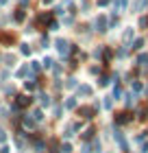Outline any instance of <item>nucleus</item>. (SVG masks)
Here are the masks:
<instances>
[{
  "instance_id": "f257e3e1",
  "label": "nucleus",
  "mask_w": 148,
  "mask_h": 153,
  "mask_svg": "<svg viewBox=\"0 0 148 153\" xmlns=\"http://www.w3.org/2000/svg\"><path fill=\"white\" fill-rule=\"evenodd\" d=\"M54 46H57V51L61 53V57H68V55L72 53V44L66 42V39H57V42H54Z\"/></svg>"
},
{
  "instance_id": "f03ea898",
  "label": "nucleus",
  "mask_w": 148,
  "mask_h": 153,
  "mask_svg": "<svg viewBox=\"0 0 148 153\" xmlns=\"http://www.w3.org/2000/svg\"><path fill=\"white\" fill-rule=\"evenodd\" d=\"M94 31H98V33H107V31H109V26H107V18H105V16H98V18H96V22H94Z\"/></svg>"
},
{
  "instance_id": "7ed1b4c3",
  "label": "nucleus",
  "mask_w": 148,
  "mask_h": 153,
  "mask_svg": "<svg viewBox=\"0 0 148 153\" xmlns=\"http://www.w3.org/2000/svg\"><path fill=\"white\" fill-rule=\"evenodd\" d=\"M133 118H131V114L129 112H122V114H116V123L118 125H126V123H131Z\"/></svg>"
},
{
  "instance_id": "20e7f679",
  "label": "nucleus",
  "mask_w": 148,
  "mask_h": 153,
  "mask_svg": "<svg viewBox=\"0 0 148 153\" xmlns=\"http://www.w3.org/2000/svg\"><path fill=\"white\" fill-rule=\"evenodd\" d=\"M146 7H148V0H135V4H133L131 9L133 11H144Z\"/></svg>"
},
{
  "instance_id": "39448f33",
  "label": "nucleus",
  "mask_w": 148,
  "mask_h": 153,
  "mask_svg": "<svg viewBox=\"0 0 148 153\" xmlns=\"http://www.w3.org/2000/svg\"><path fill=\"white\" fill-rule=\"evenodd\" d=\"M113 138H116V142L120 144V147H122V151H126V140H124V136L120 134V131H116V136H113Z\"/></svg>"
},
{
  "instance_id": "423d86ee",
  "label": "nucleus",
  "mask_w": 148,
  "mask_h": 153,
  "mask_svg": "<svg viewBox=\"0 0 148 153\" xmlns=\"http://www.w3.org/2000/svg\"><path fill=\"white\" fill-rule=\"evenodd\" d=\"M79 114H83V118H91V114H94V107H81Z\"/></svg>"
},
{
  "instance_id": "0eeeda50",
  "label": "nucleus",
  "mask_w": 148,
  "mask_h": 153,
  "mask_svg": "<svg viewBox=\"0 0 148 153\" xmlns=\"http://www.w3.org/2000/svg\"><path fill=\"white\" fill-rule=\"evenodd\" d=\"M79 94H81V96H91V88H89V85H81V88H79Z\"/></svg>"
},
{
  "instance_id": "6e6552de",
  "label": "nucleus",
  "mask_w": 148,
  "mask_h": 153,
  "mask_svg": "<svg viewBox=\"0 0 148 153\" xmlns=\"http://www.w3.org/2000/svg\"><path fill=\"white\" fill-rule=\"evenodd\" d=\"M137 64H139V66H148V53H142V55H139V57H137Z\"/></svg>"
},
{
  "instance_id": "1a4fd4ad",
  "label": "nucleus",
  "mask_w": 148,
  "mask_h": 153,
  "mask_svg": "<svg viewBox=\"0 0 148 153\" xmlns=\"http://www.w3.org/2000/svg\"><path fill=\"white\" fill-rule=\"evenodd\" d=\"M122 39L126 42V44H129V42L133 39V29H126V31H124V35H122Z\"/></svg>"
},
{
  "instance_id": "9d476101",
  "label": "nucleus",
  "mask_w": 148,
  "mask_h": 153,
  "mask_svg": "<svg viewBox=\"0 0 148 153\" xmlns=\"http://www.w3.org/2000/svg\"><path fill=\"white\" fill-rule=\"evenodd\" d=\"M142 46H144V39H142V37H139V39H135V42L131 44V48H135V51H139Z\"/></svg>"
},
{
  "instance_id": "9b49d317",
  "label": "nucleus",
  "mask_w": 148,
  "mask_h": 153,
  "mask_svg": "<svg viewBox=\"0 0 148 153\" xmlns=\"http://www.w3.org/2000/svg\"><path fill=\"white\" fill-rule=\"evenodd\" d=\"M50 96H48V94H41V105H44V107H48V105H50Z\"/></svg>"
},
{
  "instance_id": "f8f14e48",
  "label": "nucleus",
  "mask_w": 148,
  "mask_h": 153,
  "mask_svg": "<svg viewBox=\"0 0 148 153\" xmlns=\"http://www.w3.org/2000/svg\"><path fill=\"white\" fill-rule=\"evenodd\" d=\"M4 61H7V66H13V64H15V57H13V55H7Z\"/></svg>"
},
{
  "instance_id": "ddd939ff",
  "label": "nucleus",
  "mask_w": 148,
  "mask_h": 153,
  "mask_svg": "<svg viewBox=\"0 0 148 153\" xmlns=\"http://www.w3.org/2000/svg\"><path fill=\"white\" fill-rule=\"evenodd\" d=\"M22 20H24V11L18 9V13H15V22H22Z\"/></svg>"
},
{
  "instance_id": "4468645a",
  "label": "nucleus",
  "mask_w": 148,
  "mask_h": 153,
  "mask_svg": "<svg viewBox=\"0 0 148 153\" xmlns=\"http://www.w3.org/2000/svg\"><path fill=\"white\" fill-rule=\"evenodd\" d=\"M102 53H105V46H98V48H94V57H100Z\"/></svg>"
},
{
  "instance_id": "2eb2a0df",
  "label": "nucleus",
  "mask_w": 148,
  "mask_h": 153,
  "mask_svg": "<svg viewBox=\"0 0 148 153\" xmlns=\"http://www.w3.org/2000/svg\"><path fill=\"white\" fill-rule=\"evenodd\" d=\"M33 116H35V120H44V112H41V109H37Z\"/></svg>"
},
{
  "instance_id": "dca6fc26",
  "label": "nucleus",
  "mask_w": 148,
  "mask_h": 153,
  "mask_svg": "<svg viewBox=\"0 0 148 153\" xmlns=\"http://www.w3.org/2000/svg\"><path fill=\"white\" fill-rule=\"evenodd\" d=\"M111 105H113V99H111V96H107V99H105V107L111 109Z\"/></svg>"
},
{
  "instance_id": "f3484780",
  "label": "nucleus",
  "mask_w": 148,
  "mask_h": 153,
  "mask_svg": "<svg viewBox=\"0 0 148 153\" xmlns=\"http://www.w3.org/2000/svg\"><path fill=\"white\" fill-rule=\"evenodd\" d=\"M91 136H94V129H87V131H83V138H85V140H89Z\"/></svg>"
},
{
  "instance_id": "a211bd4d",
  "label": "nucleus",
  "mask_w": 148,
  "mask_h": 153,
  "mask_svg": "<svg viewBox=\"0 0 148 153\" xmlns=\"http://www.w3.org/2000/svg\"><path fill=\"white\" fill-rule=\"evenodd\" d=\"M24 74H29V68H26V66H22V68L18 70V76H24Z\"/></svg>"
},
{
  "instance_id": "6ab92c4d",
  "label": "nucleus",
  "mask_w": 148,
  "mask_h": 153,
  "mask_svg": "<svg viewBox=\"0 0 148 153\" xmlns=\"http://www.w3.org/2000/svg\"><path fill=\"white\" fill-rule=\"evenodd\" d=\"M66 88H70V90H72V88H76V79H68Z\"/></svg>"
},
{
  "instance_id": "aec40b11",
  "label": "nucleus",
  "mask_w": 148,
  "mask_h": 153,
  "mask_svg": "<svg viewBox=\"0 0 148 153\" xmlns=\"http://www.w3.org/2000/svg\"><path fill=\"white\" fill-rule=\"evenodd\" d=\"M66 107H68V109H74V107H76V101H74V99H70V101L66 103Z\"/></svg>"
},
{
  "instance_id": "412c9836",
  "label": "nucleus",
  "mask_w": 148,
  "mask_h": 153,
  "mask_svg": "<svg viewBox=\"0 0 148 153\" xmlns=\"http://www.w3.org/2000/svg\"><path fill=\"white\" fill-rule=\"evenodd\" d=\"M61 153H72V147H70V144L66 142V144H63V147H61Z\"/></svg>"
},
{
  "instance_id": "4be33fe9",
  "label": "nucleus",
  "mask_w": 148,
  "mask_h": 153,
  "mask_svg": "<svg viewBox=\"0 0 148 153\" xmlns=\"http://www.w3.org/2000/svg\"><path fill=\"white\" fill-rule=\"evenodd\" d=\"M133 103H135V94H129L126 96V105H133Z\"/></svg>"
},
{
  "instance_id": "5701e85b",
  "label": "nucleus",
  "mask_w": 148,
  "mask_h": 153,
  "mask_svg": "<svg viewBox=\"0 0 148 153\" xmlns=\"http://www.w3.org/2000/svg\"><path fill=\"white\" fill-rule=\"evenodd\" d=\"M98 83H100V85H109V76H100V81H98Z\"/></svg>"
},
{
  "instance_id": "b1692460",
  "label": "nucleus",
  "mask_w": 148,
  "mask_h": 153,
  "mask_svg": "<svg viewBox=\"0 0 148 153\" xmlns=\"http://www.w3.org/2000/svg\"><path fill=\"white\" fill-rule=\"evenodd\" d=\"M133 90H135V92H139V90H142V83H139V81H133Z\"/></svg>"
},
{
  "instance_id": "393cba45",
  "label": "nucleus",
  "mask_w": 148,
  "mask_h": 153,
  "mask_svg": "<svg viewBox=\"0 0 148 153\" xmlns=\"http://www.w3.org/2000/svg\"><path fill=\"white\" fill-rule=\"evenodd\" d=\"M41 64H44V68H50V66H52V59H48V57H46L44 61H41Z\"/></svg>"
},
{
  "instance_id": "a878e982",
  "label": "nucleus",
  "mask_w": 148,
  "mask_h": 153,
  "mask_svg": "<svg viewBox=\"0 0 148 153\" xmlns=\"http://www.w3.org/2000/svg\"><path fill=\"white\" fill-rule=\"evenodd\" d=\"M139 26H142V29H146V26H148V18H142V20H139Z\"/></svg>"
},
{
  "instance_id": "bb28decb",
  "label": "nucleus",
  "mask_w": 148,
  "mask_h": 153,
  "mask_svg": "<svg viewBox=\"0 0 148 153\" xmlns=\"http://www.w3.org/2000/svg\"><path fill=\"white\" fill-rule=\"evenodd\" d=\"M22 55H31V48L26 46V44H22Z\"/></svg>"
},
{
  "instance_id": "cd10ccee",
  "label": "nucleus",
  "mask_w": 148,
  "mask_h": 153,
  "mask_svg": "<svg viewBox=\"0 0 148 153\" xmlns=\"http://www.w3.org/2000/svg\"><path fill=\"white\" fill-rule=\"evenodd\" d=\"M24 125H26V127H33V120H31L29 116H24Z\"/></svg>"
},
{
  "instance_id": "c85d7f7f",
  "label": "nucleus",
  "mask_w": 148,
  "mask_h": 153,
  "mask_svg": "<svg viewBox=\"0 0 148 153\" xmlns=\"http://www.w3.org/2000/svg\"><path fill=\"white\" fill-rule=\"evenodd\" d=\"M120 94H122V90H120V88H116V90H113V96H111V99H118Z\"/></svg>"
},
{
  "instance_id": "c756f323",
  "label": "nucleus",
  "mask_w": 148,
  "mask_h": 153,
  "mask_svg": "<svg viewBox=\"0 0 148 153\" xmlns=\"http://www.w3.org/2000/svg\"><path fill=\"white\" fill-rule=\"evenodd\" d=\"M59 116H61V105L54 107V118H59Z\"/></svg>"
},
{
  "instance_id": "7c9ffc66",
  "label": "nucleus",
  "mask_w": 148,
  "mask_h": 153,
  "mask_svg": "<svg viewBox=\"0 0 148 153\" xmlns=\"http://www.w3.org/2000/svg\"><path fill=\"white\" fill-rule=\"evenodd\" d=\"M89 72H91V74H96V72H100V68H98V66H91V68H89Z\"/></svg>"
},
{
  "instance_id": "2f4dec72",
  "label": "nucleus",
  "mask_w": 148,
  "mask_h": 153,
  "mask_svg": "<svg viewBox=\"0 0 148 153\" xmlns=\"http://www.w3.org/2000/svg\"><path fill=\"white\" fill-rule=\"evenodd\" d=\"M24 88H26V90H35V83H29V81H26V83H24Z\"/></svg>"
},
{
  "instance_id": "473e14b6",
  "label": "nucleus",
  "mask_w": 148,
  "mask_h": 153,
  "mask_svg": "<svg viewBox=\"0 0 148 153\" xmlns=\"http://www.w3.org/2000/svg\"><path fill=\"white\" fill-rule=\"evenodd\" d=\"M4 140H7V134H4L2 129H0V142H4Z\"/></svg>"
},
{
  "instance_id": "72a5a7b5",
  "label": "nucleus",
  "mask_w": 148,
  "mask_h": 153,
  "mask_svg": "<svg viewBox=\"0 0 148 153\" xmlns=\"http://www.w3.org/2000/svg\"><path fill=\"white\" fill-rule=\"evenodd\" d=\"M41 2H44V4H52L54 0H41Z\"/></svg>"
},
{
  "instance_id": "f704fd0d",
  "label": "nucleus",
  "mask_w": 148,
  "mask_h": 153,
  "mask_svg": "<svg viewBox=\"0 0 148 153\" xmlns=\"http://www.w3.org/2000/svg\"><path fill=\"white\" fill-rule=\"evenodd\" d=\"M81 151H83V153H89V147H83Z\"/></svg>"
},
{
  "instance_id": "c9c22d12",
  "label": "nucleus",
  "mask_w": 148,
  "mask_h": 153,
  "mask_svg": "<svg viewBox=\"0 0 148 153\" xmlns=\"http://www.w3.org/2000/svg\"><path fill=\"white\" fill-rule=\"evenodd\" d=\"M109 2V0H98V4H107Z\"/></svg>"
},
{
  "instance_id": "e433bc0d",
  "label": "nucleus",
  "mask_w": 148,
  "mask_h": 153,
  "mask_svg": "<svg viewBox=\"0 0 148 153\" xmlns=\"http://www.w3.org/2000/svg\"><path fill=\"white\" fill-rule=\"evenodd\" d=\"M144 153H148V144H144Z\"/></svg>"
}]
</instances>
